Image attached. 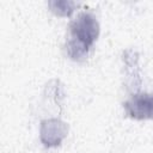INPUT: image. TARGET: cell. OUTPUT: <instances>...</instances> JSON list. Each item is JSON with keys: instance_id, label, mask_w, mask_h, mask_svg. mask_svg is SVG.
Wrapping results in <instances>:
<instances>
[{"instance_id": "obj_1", "label": "cell", "mask_w": 153, "mask_h": 153, "mask_svg": "<svg viewBox=\"0 0 153 153\" xmlns=\"http://www.w3.org/2000/svg\"><path fill=\"white\" fill-rule=\"evenodd\" d=\"M99 36V23L91 12H81L69 24V37L66 41L65 50L73 61L87 59L90 49Z\"/></svg>"}, {"instance_id": "obj_2", "label": "cell", "mask_w": 153, "mask_h": 153, "mask_svg": "<svg viewBox=\"0 0 153 153\" xmlns=\"http://www.w3.org/2000/svg\"><path fill=\"white\" fill-rule=\"evenodd\" d=\"M126 115L133 120H152L153 118V93L136 92L131 94L124 103Z\"/></svg>"}, {"instance_id": "obj_3", "label": "cell", "mask_w": 153, "mask_h": 153, "mask_svg": "<svg viewBox=\"0 0 153 153\" xmlns=\"http://www.w3.org/2000/svg\"><path fill=\"white\" fill-rule=\"evenodd\" d=\"M68 134V126L60 118H48L41 122L39 140L44 147H57Z\"/></svg>"}, {"instance_id": "obj_4", "label": "cell", "mask_w": 153, "mask_h": 153, "mask_svg": "<svg viewBox=\"0 0 153 153\" xmlns=\"http://www.w3.org/2000/svg\"><path fill=\"white\" fill-rule=\"evenodd\" d=\"M122 60L124 62L126 68L130 71L128 73V79H129L130 85H131L130 87L139 88L140 87V84H137V81L135 80V79H137L141 82V78H140V74H139V65H137L139 57H137V54L134 50H126L123 53Z\"/></svg>"}, {"instance_id": "obj_5", "label": "cell", "mask_w": 153, "mask_h": 153, "mask_svg": "<svg viewBox=\"0 0 153 153\" xmlns=\"http://www.w3.org/2000/svg\"><path fill=\"white\" fill-rule=\"evenodd\" d=\"M50 11L59 17H69L79 6V2L72 0H50L48 1Z\"/></svg>"}]
</instances>
